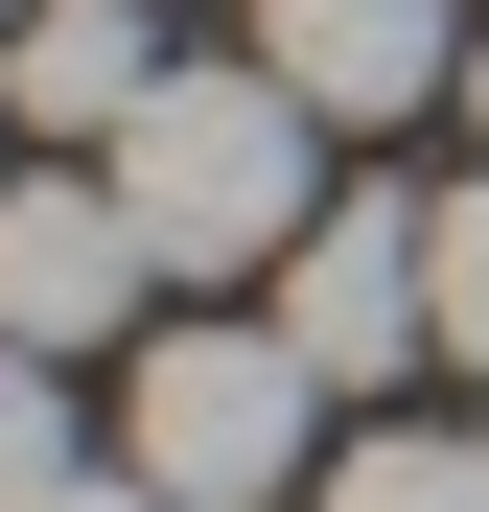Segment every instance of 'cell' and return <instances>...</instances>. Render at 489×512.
<instances>
[{
  "instance_id": "8fae6325",
  "label": "cell",
  "mask_w": 489,
  "mask_h": 512,
  "mask_svg": "<svg viewBox=\"0 0 489 512\" xmlns=\"http://www.w3.org/2000/svg\"><path fill=\"white\" fill-rule=\"evenodd\" d=\"M466 163H489V47H466Z\"/></svg>"
},
{
  "instance_id": "8992f818",
  "label": "cell",
  "mask_w": 489,
  "mask_h": 512,
  "mask_svg": "<svg viewBox=\"0 0 489 512\" xmlns=\"http://www.w3.org/2000/svg\"><path fill=\"white\" fill-rule=\"evenodd\" d=\"M140 94H163V0H24V24H0V117H24V140L94 163Z\"/></svg>"
},
{
  "instance_id": "5bb4252c",
  "label": "cell",
  "mask_w": 489,
  "mask_h": 512,
  "mask_svg": "<svg viewBox=\"0 0 489 512\" xmlns=\"http://www.w3.org/2000/svg\"><path fill=\"white\" fill-rule=\"evenodd\" d=\"M466 443H489V419H466Z\"/></svg>"
},
{
  "instance_id": "30bf717a",
  "label": "cell",
  "mask_w": 489,
  "mask_h": 512,
  "mask_svg": "<svg viewBox=\"0 0 489 512\" xmlns=\"http://www.w3.org/2000/svg\"><path fill=\"white\" fill-rule=\"evenodd\" d=\"M47 512H187V489H163V466H140V443H117V466H70V489H47Z\"/></svg>"
},
{
  "instance_id": "7a4b0ae2",
  "label": "cell",
  "mask_w": 489,
  "mask_h": 512,
  "mask_svg": "<svg viewBox=\"0 0 489 512\" xmlns=\"http://www.w3.org/2000/svg\"><path fill=\"white\" fill-rule=\"evenodd\" d=\"M303 419H326V373H303L280 303H187V326H140V350H117V443L187 489V512H280Z\"/></svg>"
},
{
  "instance_id": "7c38bea8",
  "label": "cell",
  "mask_w": 489,
  "mask_h": 512,
  "mask_svg": "<svg viewBox=\"0 0 489 512\" xmlns=\"http://www.w3.org/2000/svg\"><path fill=\"white\" fill-rule=\"evenodd\" d=\"M0 187H24V117H0Z\"/></svg>"
},
{
  "instance_id": "6da1fadb",
  "label": "cell",
  "mask_w": 489,
  "mask_h": 512,
  "mask_svg": "<svg viewBox=\"0 0 489 512\" xmlns=\"http://www.w3.org/2000/svg\"><path fill=\"white\" fill-rule=\"evenodd\" d=\"M326 140H350V117H303L280 70L233 47V70H163L94 163H117V210L163 233V280H280V256L326 233Z\"/></svg>"
},
{
  "instance_id": "ba28073f",
  "label": "cell",
  "mask_w": 489,
  "mask_h": 512,
  "mask_svg": "<svg viewBox=\"0 0 489 512\" xmlns=\"http://www.w3.org/2000/svg\"><path fill=\"white\" fill-rule=\"evenodd\" d=\"M47 489H70V350L0 326V512H47Z\"/></svg>"
},
{
  "instance_id": "52a82bcc",
  "label": "cell",
  "mask_w": 489,
  "mask_h": 512,
  "mask_svg": "<svg viewBox=\"0 0 489 512\" xmlns=\"http://www.w3.org/2000/svg\"><path fill=\"white\" fill-rule=\"evenodd\" d=\"M303 512H489V443H443V419H373V443L326 466Z\"/></svg>"
},
{
  "instance_id": "4fadbf2b",
  "label": "cell",
  "mask_w": 489,
  "mask_h": 512,
  "mask_svg": "<svg viewBox=\"0 0 489 512\" xmlns=\"http://www.w3.org/2000/svg\"><path fill=\"white\" fill-rule=\"evenodd\" d=\"M0 24H24V0H0Z\"/></svg>"
},
{
  "instance_id": "9c48e42d",
  "label": "cell",
  "mask_w": 489,
  "mask_h": 512,
  "mask_svg": "<svg viewBox=\"0 0 489 512\" xmlns=\"http://www.w3.org/2000/svg\"><path fill=\"white\" fill-rule=\"evenodd\" d=\"M443 350H466V396H489V163L443 187Z\"/></svg>"
},
{
  "instance_id": "277c9868",
  "label": "cell",
  "mask_w": 489,
  "mask_h": 512,
  "mask_svg": "<svg viewBox=\"0 0 489 512\" xmlns=\"http://www.w3.org/2000/svg\"><path fill=\"white\" fill-rule=\"evenodd\" d=\"M140 303H163V233L117 210V163H24L0 187V326L24 350H140Z\"/></svg>"
},
{
  "instance_id": "3957f363",
  "label": "cell",
  "mask_w": 489,
  "mask_h": 512,
  "mask_svg": "<svg viewBox=\"0 0 489 512\" xmlns=\"http://www.w3.org/2000/svg\"><path fill=\"white\" fill-rule=\"evenodd\" d=\"M280 326L326 396H396L443 350V187H326V233L280 256Z\"/></svg>"
},
{
  "instance_id": "5b68a950",
  "label": "cell",
  "mask_w": 489,
  "mask_h": 512,
  "mask_svg": "<svg viewBox=\"0 0 489 512\" xmlns=\"http://www.w3.org/2000/svg\"><path fill=\"white\" fill-rule=\"evenodd\" d=\"M257 70L303 117H420L466 94V0H257Z\"/></svg>"
}]
</instances>
